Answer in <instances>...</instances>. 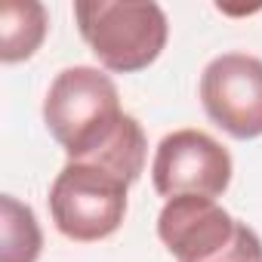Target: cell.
Segmentation results:
<instances>
[{"mask_svg": "<svg viewBox=\"0 0 262 262\" xmlns=\"http://www.w3.org/2000/svg\"><path fill=\"white\" fill-rule=\"evenodd\" d=\"M123 117L114 80L93 65L59 71L43 99V123L68 161H90L117 133Z\"/></svg>", "mask_w": 262, "mask_h": 262, "instance_id": "cell-1", "label": "cell"}, {"mask_svg": "<svg viewBox=\"0 0 262 262\" xmlns=\"http://www.w3.org/2000/svg\"><path fill=\"white\" fill-rule=\"evenodd\" d=\"M74 19L93 56L114 74L148 68L167 47V16L158 4L77 0Z\"/></svg>", "mask_w": 262, "mask_h": 262, "instance_id": "cell-2", "label": "cell"}, {"mask_svg": "<svg viewBox=\"0 0 262 262\" xmlns=\"http://www.w3.org/2000/svg\"><path fill=\"white\" fill-rule=\"evenodd\" d=\"M158 237L176 262H262L259 234L213 198H170L158 216Z\"/></svg>", "mask_w": 262, "mask_h": 262, "instance_id": "cell-3", "label": "cell"}, {"mask_svg": "<svg viewBox=\"0 0 262 262\" xmlns=\"http://www.w3.org/2000/svg\"><path fill=\"white\" fill-rule=\"evenodd\" d=\"M129 185L96 167L68 161L50 185V216L56 228L77 244H93L114 234L126 216Z\"/></svg>", "mask_w": 262, "mask_h": 262, "instance_id": "cell-4", "label": "cell"}, {"mask_svg": "<svg viewBox=\"0 0 262 262\" xmlns=\"http://www.w3.org/2000/svg\"><path fill=\"white\" fill-rule=\"evenodd\" d=\"M231 155L204 129H176L164 136L151 164V182L161 198H219L231 182Z\"/></svg>", "mask_w": 262, "mask_h": 262, "instance_id": "cell-5", "label": "cell"}, {"mask_svg": "<svg viewBox=\"0 0 262 262\" xmlns=\"http://www.w3.org/2000/svg\"><path fill=\"white\" fill-rule=\"evenodd\" d=\"M207 117L234 139L262 136V59L222 53L201 74Z\"/></svg>", "mask_w": 262, "mask_h": 262, "instance_id": "cell-6", "label": "cell"}, {"mask_svg": "<svg viewBox=\"0 0 262 262\" xmlns=\"http://www.w3.org/2000/svg\"><path fill=\"white\" fill-rule=\"evenodd\" d=\"M50 19L37 0H4L0 4V59L7 65L31 59L43 37Z\"/></svg>", "mask_w": 262, "mask_h": 262, "instance_id": "cell-7", "label": "cell"}, {"mask_svg": "<svg viewBox=\"0 0 262 262\" xmlns=\"http://www.w3.org/2000/svg\"><path fill=\"white\" fill-rule=\"evenodd\" d=\"M43 234L28 204L13 194L0 198V262H37Z\"/></svg>", "mask_w": 262, "mask_h": 262, "instance_id": "cell-8", "label": "cell"}]
</instances>
